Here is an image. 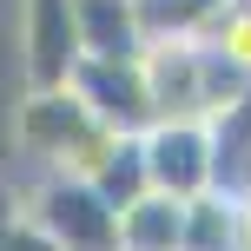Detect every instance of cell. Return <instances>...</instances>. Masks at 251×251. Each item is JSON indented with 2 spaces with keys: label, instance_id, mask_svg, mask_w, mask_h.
Segmentation results:
<instances>
[{
  "label": "cell",
  "instance_id": "obj_1",
  "mask_svg": "<svg viewBox=\"0 0 251 251\" xmlns=\"http://www.w3.org/2000/svg\"><path fill=\"white\" fill-rule=\"evenodd\" d=\"M119 139L126 132H113L73 86L20 93V106H13V146H20L40 172H60V178H93L113 159Z\"/></svg>",
  "mask_w": 251,
  "mask_h": 251
},
{
  "label": "cell",
  "instance_id": "obj_2",
  "mask_svg": "<svg viewBox=\"0 0 251 251\" xmlns=\"http://www.w3.org/2000/svg\"><path fill=\"white\" fill-rule=\"evenodd\" d=\"M20 218L40 225L60 251H119L113 225L119 212L100 199L93 178H60V172H40V185L20 199Z\"/></svg>",
  "mask_w": 251,
  "mask_h": 251
},
{
  "label": "cell",
  "instance_id": "obj_3",
  "mask_svg": "<svg viewBox=\"0 0 251 251\" xmlns=\"http://www.w3.org/2000/svg\"><path fill=\"white\" fill-rule=\"evenodd\" d=\"M139 159H146V185L165 199L192 205L205 192H218V146L212 119H159L139 132Z\"/></svg>",
  "mask_w": 251,
  "mask_h": 251
},
{
  "label": "cell",
  "instance_id": "obj_4",
  "mask_svg": "<svg viewBox=\"0 0 251 251\" xmlns=\"http://www.w3.org/2000/svg\"><path fill=\"white\" fill-rule=\"evenodd\" d=\"M79 60L86 53H79L73 0H20V79H26V93L66 86Z\"/></svg>",
  "mask_w": 251,
  "mask_h": 251
},
{
  "label": "cell",
  "instance_id": "obj_5",
  "mask_svg": "<svg viewBox=\"0 0 251 251\" xmlns=\"http://www.w3.org/2000/svg\"><path fill=\"white\" fill-rule=\"evenodd\" d=\"M66 86L113 126V132H126V139H139L152 126V100H146V79H139V53L132 60H79Z\"/></svg>",
  "mask_w": 251,
  "mask_h": 251
},
{
  "label": "cell",
  "instance_id": "obj_6",
  "mask_svg": "<svg viewBox=\"0 0 251 251\" xmlns=\"http://www.w3.org/2000/svg\"><path fill=\"white\" fill-rule=\"evenodd\" d=\"M73 13H79V53L86 60H132L146 40L132 0H73Z\"/></svg>",
  "mask_w": 251,
  "mask_h": 251
},
{
  "label": "cell",
  "instance_id": "obj_7",
  "mask_svg": "<svg viewBox=\"0 0 251 251\" xmlns=\"http://www.w3.org/2000/svg\"><path fill=\"white\" fill-rule=\"evenodd\" d=\"M113 238H119V251H178L185 245V205L165 199V192H139L132 205H119Z\"/></svg>",
  "mask_w": 251,
  "mask_h": 251
},
{
  "label": "cell",
  "instance_id": "obj_8",
  "mask_svg": "<svg viewBox=\"0 0 251 251\" xmlns=\"http://www.w3.org/2000/svg\"><path fill=\"white\" fill-rule=\"evenodd\" d=\"M199 40H205V47H212L238 79H251V0H225V7H218V20L205 26Z\"/></svg>",
  "mask_w": 251,
  "mask_h": 251
},
{
  "label": "cell",
  "instance_id": "obj_9",
  "mask_svg": "<svg viewBox=\"0 0 251 251\" xmlns=\"http://www.w3.org/2000/svg\"><path fill=\"white\" fill-rule=\"evenodd\" d=\"M132 7H139V26L152 40V33H205L225 0H132Z\"/></svg>",
  "mask_w": 251,
  "mask_h": 251
},
{
  "label": "cell",
  "instance_id": "obj_10",
  "mask_svg": "<svg viewBox=\"0 0 251 251\" xmlns=\"http://www.w3.org/2000/svg\"><path fill=\"white\" fill-rule=\"evenodd\" d=\"M93 185H100V199L113 205V212H119V205H132L139 192H152V185H146V159H139V139H119L113 159L93 172Z\"/></svg>",
  "mask_w": 251,
  "mask_h": 251
},
{
  "label": "cell",
  "instance_id": "obj_11",
  "mask_svg": "<svg viewBox=\"0 0 251 251\" xmlns=\"http://www.w3.org/2000/svg\"><path fill=\"white\" fill-rule=\"evenodd\" d=\"M0 251H60L40 225H26L20 212H0Z\"/></svg>",
  "mask_w": 251,
  "mask_h": 251
},
{
  "label": "cell",
  "instance_id": "obj_12",
  "mask_svg": "<svg viewBox=\"0 0 251 251\" xmlns=\"http://www.w3.org/2000/svg\"><path fill=\"white\" fill-rule=\"evenodd\" d=\"M231 251H251V192H231Z\"/></svg>",
  "mask_w": 251,
  "mask_h": 251
}]
</instances>
